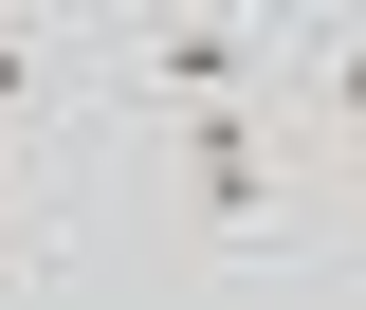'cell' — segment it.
<instances>
[{"mask_svg": "<svg viewBox=\"0 0 366 310\" xmlns=\"http://www.w3.org/2000/svg\"><path fill=\"white\" fill-rule=\"evenodd\" d=\"M348 146L312 128V110H183V128H147V182H165V219L202 237V256H330L348 237Z\"/></svg>", "mask_w": 366, "mask_h": 310, "instance_id": "6da1fadb", "label": "cell"}, {"mask_svg": "<svg viewBox=\"0 0 366 310\" xmlns=\"http://www.w3.org/2000/svg\"><path fill=\"white\" fill-rule=\"evenodd\" d=\"M92 73L147 128H183V110H312V19H110Z\"/></svg>", "mask_w": 366, "mask_h": 310, "instance_id": "7a4b0ae2", "label": "cell"}, {"mask_svg": "<svg viewBox=\"0 0 366 310\" xmlns=\"http://www.w3.org/2000/svg\"><path fill=\"white\" fill-rule=\"evenodd\" d=\"M37 91H55V37H37V19H0V128H19Z\"/></svg>", "mask_w": 366, "mask_h": 310, "instance_id": "3957f363", "label": "cell"}]
</instances>
